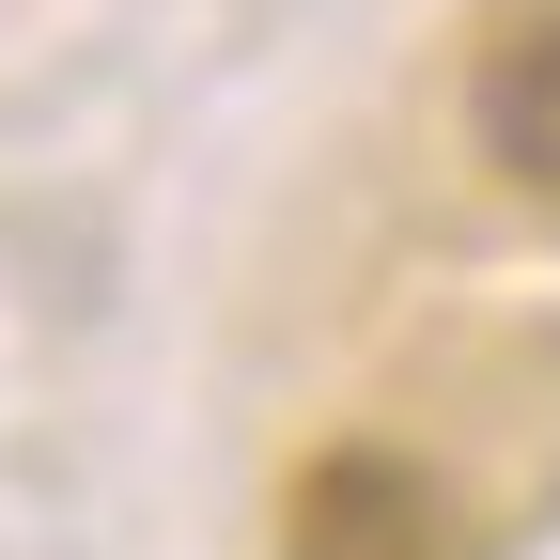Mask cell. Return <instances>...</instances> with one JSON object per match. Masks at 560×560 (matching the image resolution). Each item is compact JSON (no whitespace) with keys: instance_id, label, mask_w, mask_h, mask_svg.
<instances>
[{"instance_id":"1","label":"cell","mask_w":560,"mask_h":560,"mask_svg":"<svg viewBox=\"0 0 560 560\" xmlns=\"http://www.w3.org/2000/svg\"><path fill=\"white\" fill-rule=\"evenodd\" d=\"M280 560H452V499L405 452H312L296 499H280Z\"/></svg>"},{"instance_id":"2","label":"cell","mask_w":560,"mask_h":560,"mask_svg":"<svg viewBox=\"0 0 560 560\" xmlns=\"http://www.w3.org/2000/svg\"><path fill=\"white\" fill-rule=\"evenodd\" d=\"M467 125H482V156H499L529 202H560V16H514L499 47H482Z\"/></svg>"}]
</instances>
